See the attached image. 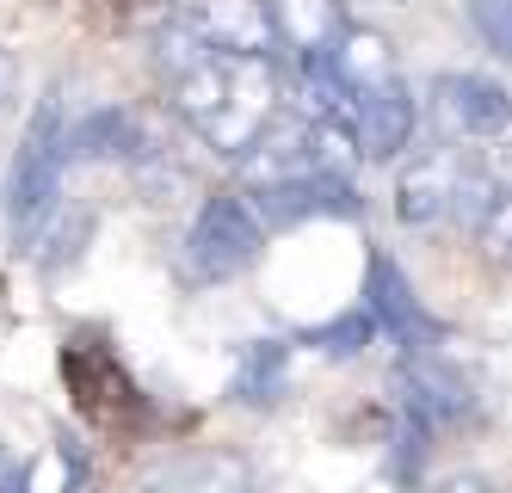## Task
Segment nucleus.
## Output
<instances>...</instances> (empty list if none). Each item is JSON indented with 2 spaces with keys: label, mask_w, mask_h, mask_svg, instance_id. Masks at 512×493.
<instances>
[{
  "label": "nucleus",
  "mask_w": 512,
  "mask_h": 493,
  "mask_svg": "<svg viewBox=\"0 0 512 493\" xmlns=\"http://www.w3.org/2000/svg\"><path fill=\"white\" fill-rule=\"evenodd\" d=\"M7 87H13V62H7V50H0V105H7Z\"/></svg>",
  "instance_id": "nucleus-23"
},
{
  "label": "nucleus",
  "mask_w": 512,
  "mask_h": 493,
  "mask_svg": "<svg viewBox=\"0 0 512 493\" xmlns=\"http://www.w3.org/2000/svg\"><path fill=\"white\" fill-rule=\"evenodd\" d=\"M87 481V457L75 450V438L44 444V457H31V469H19V493H75Z\"/></svg>",
  "instance_id": "nucleus-17"
},
{
  "label": "nucleus",
  "mask_w": 512,
  "mask_h": 493,
  "mask_svg": "<svg viewBox=\"0 0 512 493\" xmlns=\"http://www.w3.org/2000/svg\"><path fill=\"white\" fill-rule=\"evenodd\" d=\"M62 173H68V124H62V99L50 93L38 105V118H31L19 155H13V179H7V216L19 235H31L56 210Z\"/></svg>",
  "instance_id": "nucleus-2"
},
{
  "label": "nucleus",
  "mask_w": 512,
  "mask_h": 493,
  "mask_svg": "<svg viewBox=\"0 0 512 493\" xmlns=\"http://www.w3.org/2000/svg\"><path fill=\"white\" fill-rule=\"evenodd\" d=\"M432 493H500L494 481H482V475H451V481H438Z\"/></svg>",
  "instance_id": "nucleus-22"
},
{
  "label": "nucleus",
  "mask_w": 512,
  "mask_h": 493,
  "mask_svg": "<svg viewBox=\"0 0 512 493\" xmlns=\"http://www.w3.org/2000/svg\"><path fill=\"white\" fill-rule=\"evenodd\" d=\"M192 19H198L204 44L216 56H266L278 44V25H272L266 0H204Z\"/></svg>",
  "instance_id": "nucleus-8"
},
{
  "label": "nucleus",
  "mask_w": 512,
  "mask_h": 493,
  "mask_svg": "<svg viewBox=\"0 0 512 493\" xmlns=\"http://www.w3.org/2000/svg\"><path fill=\"white\" fill-rule=\"evenodd\" d=\"M414 124H420V105H414V93L401 87V81L364 93L358 111H352V130H358L364 161H395V155H408Z\"/></svg>",
  "instance_id": "nucleus-7"
},
{
  "label": "nucleus",
  "mask_w": 512,
  "mask_h": 493,
  "mask_svg": "<svg viewBox=\"0 0 512 493\" xmlns=\"http://www.w3.org/2000/svg\"><path fill=\"white\" fill-rule=\"evenodd\" d=\"M463 155L457 148H426L420 161L401 167L395 179V216L408 222V229H432L438 216H451L457 198H463Z\"/></svg>",
  "instance_id": "nucleus-5"
},
{
  "label": "nucleus",
  "mask_w": 512,
  "mask_h": 493,
  "mask_svg": "<svg viewBox=\"0 0 512 493\" xmlns=\"http://www.w3.org/2000/svg\"><path fill=\"white\" fill-rule=\"evenodd\" d=\"M155 62H161L167 81H186V74H198L204 62H216V50L204 44L198 19L186 13V19H167V25L155 31Z\"/></svg>",
  "instance_id": "nucleus-16"
},
{
  "label": "nucleus",
  "mask_w": 512,
  "mask_h": 493,
  "mask_svg": "<svg viewBox=\"0 0 512 493\" xmlns=\"http://www.w3.org/2000/svg\"><path fill=\"white\" fill-rule=\"evenodd\" d=\"M401 383H408V407H420L426 420H469L475 413L469 376L445 352H408L401 358Z\"/></svg>",
  "instance_id": "nucleus-9"
},
{
  "label": "nucleus",
  "mask_w": 512,
  "mask_h": 493,
  "mask_svg": "<svg viewBox=\"0 0 512 493\" xmlns=\"http://www.w3.org/2000/svg\"><path fill=\"white\" fill-rule=\"evenodd\" d=\"M364 309H371L377 327L401 346V358H408V352H438V321L420 309V296L408 290V278H401V265L389 253H371V272H364Z\"/></svg>",
  "instance_id": "nucleus-4"
},
{
  "label": "nucleus",
  "mask_w": 512,
  "mask_h": 493,
  "mask_svg": "<svg viewBox=\"0 0 512 493\" xmlns=\"http://www.w3.org/2000/svg\"><path fill=\"white\" fill-rule=\"evenodd\" d=\"M482 253L512 259V185L500 192V204H494V216H488V229H482Z\"/></svg>",
  "instance_id": "nucleus-21"
},
{
  "label": "nucleus",
  "mask_w": 512,
  "mask_h": 493,
  "mask_svg": "<svg viewBox=\"0 0 512 493\" xmlns=\"http://www.w3.org/2000/svg\"><path fill=\"white\" fill-rule=\"evenodd\" d=\"M469 31L482 37V50L512 62V0H469Z\"/></svg>",
  "instance_id": "nucleus-20"
},
{
  "label": "nucleus",
  "mask_w": 512,
  "mask_h": 493,
  "mask_svg": "<svg viewBox=\"0 0 512 493\" xmlns=\"http://www.w3.org/2000/svg\"><path fill=\"white\" fill-rule=\"evenodd\" d=\"M315 173V155H309V124H290V130H266L253 142V155L241 161V179L247 192H278V185H297Z\"/></svg>",
  "instance_id": "nucleus-11"
},
{
  "label": "nucleus",
  "mask_w": 512,
  "mask_h": 493,
  "mask_svg": "<svg viewBox=\"0 0 512 493\" xmlns=\"http://www.w3.org/2000/svg\"><path fill=\"white\" fill-rule=\"evenodd\" d=\"M432 99H438V118L469 142H494L512 130V93L488 74H438Z\"/></svg>",
  "instance_id": "nucleus-6"
},
{
  "label": "nucleus",
  "mask_w": 512,
  "mask_h": 493,
  "mask_svg": "<svg viewBox=\"0 0 512 493\" xmlns=\"http://www.w3.org/2000/svg\"><path fill=\"white\" fill-rule=\"evenodd\" d=\"M334 74H340V87L352 93V99H364V93H377V87H389L395 81V44L377 31V25H346V37L334 44Z\"/></svg>",
  "instance_id": "nucleus-12"
},
{
  "label": "nucleus",
  "mask_w": 512,
  "mask_h": 493,
  "mask_svg": "<svg viewBox=\"0 0 512 493\" xmlns=\"http://www.w3.org/2000/svg\"><path fill=\"white\" fill-rule=\"evenodd\" d=\"M284 383H290V346L284 339H253V346L241 352V364H235L229 395L241 407H272L284 395Z\"/></svg>",
  "instance_id": "nucleus-14"
},
{
  "label": "nucleus",
  "mask_w": 512,
  "mask_h": 493,
  "mask_svg": "<svg viewBox=\"0 0 512 493\" xmlns=\"http://www.w3.org/2000/svg\"><path fill=\"white\" fill-rule=\"evenodd\" d=\"M161 493H253V469L235 450H198L161 475Z\"/></svg>",
  "instance_id": "nucleus-15"
},
{
  "label": "nucleus",
  "mask_w": 512,
  "mask_h": 493,
  "mask_svg": "<svg viewBox=\"0 0 512 493\" xmlns=\"http://www.w3.org/2000/svg\"><path fill=\"white\" fill-rule=\"evenodd\" d=\"M272 25H278V44L297 62H327L346 37L340 0H272Z\"/></svg>",
  "instance_id": "nucleus-10"
},
{
  "label": "nucleus",
  "mask_w": 512,
  "mask_h": 493,
  "mask_svg": "<svg viewBox=\"0 0 512 493\" xmlns=\"http://www.w3.org/2000/svg\"><path fill=\"white\" fill-rule=\"evenodd\" d=\"M371 339H377V315H371V309H352V315L327 321V327H309L303 346H315V352H327V358H352V352L371 346Z\"/></svg>",
  "instance_id": "nucleus-19"
},
{
  "label": "nucleus",
  "mask_w": 512,
  "mask_h": 493,
  "mask_svg": "<svg viewBox=\"0 0 512 493\" xmlns=\"http://www.w3.org/2000/svg\"><path fill=\"white\" fill-rule=\"evenodd\" d=\"M278 118V74L272 56H229V105L216 111V124L198 130L223 161H247Z\"/></svg>",
  "instance_id": "nucleus-3"
},
{
  "label": "nucleus",
  "mask_w": 512,
  "mask_h": 493,
  "mask_svg": "<svg viewBox=\"0 0 512 493\" xmlns=\"http://www.w3.org/2000/svg\"><path fill=\"white\" fill-rule=\"evenodd\" d=\"M118 155H149L124 105H99L81 124H68V161H118Z\"/></svg>",
  "instance_id": "nucleus-13"
},
{
  "label": "nucleus",
  "mask_w": 512,
  "mask_h": 493,
  "mask_svg": "<svg viewBox=\"0 0 512 493\" xmlns=\"http://www.w3.org/2000/svg\"><path fill=\"white\" fill-rule=\"evenodd\" d=\"M13 487V469H7V457H0V493H7Z\"/></svg>",
  "instance_id": "nucleus-24"
},
{
  "label": "nucleus",
  "mask_w": 512,
  "mask_h": 493,
  "mask_svg": "<svg viewBox=\"0 0 512 493\" xmlns=\"http://www.w3.org/2000/svg\"><path fill=\"white\" fill-rule=\"evenodd\" d=\"M87 235H93V210H62V216L50 222V235L38 241V265H44V272L56 278L62 265H75V259H81Z\"/></svg>",
  "instance_id": "nucleus-18"
},
{
  "label": "nucleus",
  "mask_w": 512,
  "mask_h": 493,
  "mask_svg": "<svg viewBox=\"0 0 512 493\" xmlns=\"http://www.w3.org/2000/svg\"><path fill=\"white\" fill-rule=\"evenodd\" d=\"M260 247H266V222L253 210V198L247 192H216V198H204L198 222L186 229L179 265H186L192 284H229L260 259Z\"/></svg>",
  "instance_id": "nucleus-1"
}]
</instances>
